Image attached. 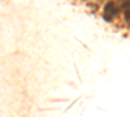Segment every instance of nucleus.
<instances>
[{
    "label": "nucleus",
    "mask_w": 130,
    "mask_h": 117,
    "mask_svg": "<svg viewBox=\"0 0 130 117\" xmlns=\"http://www.w3.org/2000/svg\"><path fill=\"white\" fill-rule=\"evenodd\" d=\"M118 14V8L117 5L113 3V2H108L104 7V14H103V18L107 21V22H111L113 20V17H116Z\"/></svg>",
    "instance_id": "1"
},
{
    "label": "nucleus",
    "mask_w": 130,
    "mask_h": 117,
    "mask_svg": "<svg viewBox=\"0 0 130 117\" xmlns=\"http://www.w3.org/2000/svg\"><path fill=\"white\" fill-rule=\"evenodd\" d=\"M120 2V5L122 9H127L129 8V0H118Z\"/></svg>",
    "instance_id": "2"
},
{
    "label": "nucleus",
    "mask_w": 130,
    "mask_h": 117,
    "mask_svg": "<svg viewBox=\"0 0 130 117\" xmlns=\"http://www.w3.org/2000/svg\"><path fill=\"white\" fill-rule=\"evenodd\" d=\"M125 18H126V22L129 24V21H130V14H129V8L125 9Z\"/></svg>",
    "instance_id": "3"
}]
</instances>
